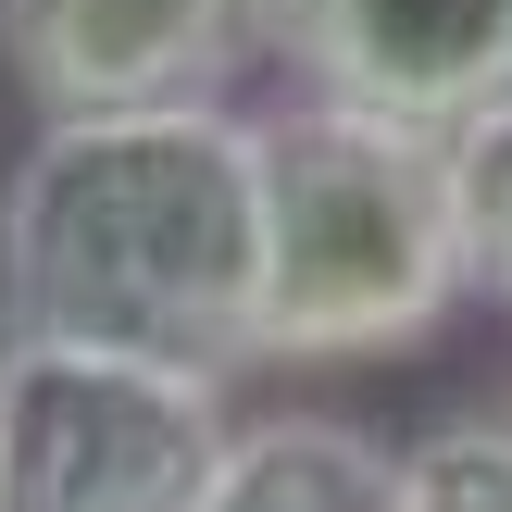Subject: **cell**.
Instances as JSON below:
<instances>
[{
    "mask_svg": "<svg viewBox=\"0 0 512 512\" xmlns=\"http://www.w3.org/2000/svg\"><path fill=\"white\" fill-rule=\"evenodd\" d=\"M0 313L175 375L263 363V200L250 125L200 113H50L0 188Z\"/></svg>",
    "mask_w": 512,
    "mask_h": 512,
    "instance_id": "cell-1",
    "label": "cell"
},
{
    "mask_svg": "<svg viewBox=\"0 0 512 512\" xmlns=\"http://www.w3.org/2000/svg\"><path fill=\"white\" fill-rule=\"evenodd\" d=\"M263 200V363H388L463 300L450 138L350 100H288L250 125Z\"/></svg>",
    "mask_w": 512,
    "mask_h": 512,
    "instance_id": "cell-2",
    "label": "cell"
},
{
    "mask_svg": "<svg viewBox=\"0 0 512 512\" xmlns=\"http://www.w3.org/2000/svg\"><path fill=\"white\" fill-rule=\"evenodd\" d=\"M225 438L213 375L0 325V512H200Z\"/></svg>",
    "mask_w": 512,
    "mask_h": 512,
    "instance_id": "cell-3",
    "label": "cell"
},
{
    "mask_svg": "<svg viewBox=\"0 0 512 512\" xmlns=\"http://www.w3.org/2000/svg\"><path fill=\"white\" fill-rule=\"evenodd\" d=\"M0 63L50 113H200L275 63V0H0Z\"/></svg>",
    "mask_w": 512,
    "mask_h": 512,
    "instance_id": "cell-4",
    "label": "cell"
},
{
    "mask_svg": "<svg viewBox=\"0 0 512 512\" xmlns=\"http://www.w3.org/2000/svg\"><path fill=\"white\" fill-rule=\"evenodd\" d=\"M275 63H300V100L450 138L512 100V0H275Z\"/></svg>",
    "mask_w": 512,
    "mask_h": 512,
    "instance_id": "cell-5",
    "label": "cell"
},
{
    "mask_svg": "<svg viewBox=\"0 0 512 512\" xmlns=\"http://www.w3.org/2000/svg\"><path fill=\"white\" fill-rule=\"evenodd\" d=\"M200 512H413V475H400V450L375 425L275 413V425H238L225 438Z\"/></svg>",
    "mask_w": 512,
    "mask_h": 512,
    "instance_id": "cell-6",
    "label": "cell"
},
{
    "mask_svg": "<svg viewBox=\"0 0 512 512\" xmlns=\"http://www.w3.org/2000/svg\"><path fill=\"white\" fill-rule=\"evenodd\" d=\"M450 225H463V288L512 313V100L450 125Z\"/></svg>",
    "mask_w": 512,
    "mask_h": 512,
    "instance_id": "cell-7",
    "label": "cell"
},
{
    "mask_svg": "<svg viewBox=\"0 0 512 512\" xmlns=\"http://www.w3.org/2000/svg\"><path fill=\"white\" fill-rule=\"evenodd\" d=\"M413 512H512V413H450L400 450Z\"/></svg>",
    "mask_w": 512,
    "mask_h": 512,
    "instance_id": "cell-8",
    "label": "cell"
}]
</instances>
